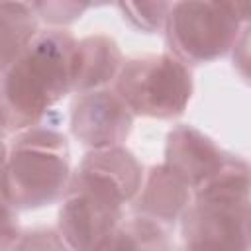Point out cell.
<instances>
[{
    "mask_svg": "<svg viewBox=\"0 0 251 251\" xmlns=\"http://www.w3.org/2000/svg\"><path fill=\"white\" fill-rule=\"evenodd\" d=\"M92 251H173V243L165 226L143 216H133L122 220Z\"/></svg>",
    "mask_w": 251,
    "mask_h": 251,
    "instance_id": "8fae6325",
    "label": "cell"
},
{
    "mask_svg": "<svg viewBox=\"0 0 251 251\" xmlns=\"http://www.w3.org/2000/svg\"><path fill=\"white\" fill-rule=\"evenodd\" d=\"M76 39L67 29H45L0 75V126L6 133L37 127L43 116L73 92Z\"/></svg>",
    "mask_w": 251,
    "mask_h": 251,
    "instance_id": "7a4b0ae2",
    "label": "cell"
},
{
    "mask_svg": "<svg viewBox=\"0 0 251 251\" xmlns=\"http://www.w3.org/2000/svg\"><path fill=\"white\" fill-rule=\"evenodd\" d=\"M192 202L190 186L173 173L165 163L149 169L147 176H143V184L135 196V212L137 216L149 218L165 227L175 226L176 220L184 214V210Z\"/></svg>",
    "mask_w": 251,
    "mask_h": 251,
    "instance_id": "ba28073f",
    "label": "cell"
},
{
    "mask_svg": "<svg viewBox=\"0 0 251 251\" xmlns=\"http://www.w3.org/2000/svg\"><path fill=\"white\" fill-rule=\"evenodd\" d=\"M71 180L67 137L49 127L20 131L8 147L6 190L18 210H37L65 196Z\"/></svg>",
    "mask_w": 251,
    "mask_h": 251,
    "instance_id": "3957f363",
    "label": "cell"
},
{
    "mask_svg": "<svg viewBox=\"0 0 251 251\" xmlns=\"http://www.w3.org/2000/svg\"><path fill=\"white\" fill-rule=\"evenodd\" d=\"M247 27L245 2H175L165 20L171 55L202 65L224 57Z\"/></svg>",
    "mask_w": 251,
    "mask_h": 251,
    "instance_id": "277c9868",
    "label": "cell"
},
{
    "mask_svg": "<svg viewBox=\"0 0 251 251\" xmlns=\"http://www.w3.org/2000/svg\"><path fill=\"white\" fill-rule=\"evenodd\" d=\"M118 8L124 12V18L137 29L153 33L165 27V20L169 14V2H147V4H131L120 2Z\"/></svg>",
    "mask_w": 251,
    "mask_h": 251,
    "instance_id": "7c38bea8",
    "label": "cell"
},
{
    "mask_svg": "<svg viewBox=\"0 0 251 251\" xmlns=\"http://www.w3.org/2000/svg\"><path fill=\"white\" fill-rule=\"evenodd\" d=\"M133 126V114L114 88L78 94L71 106V131L92 151L120 147Z\"/></svg>",
    "mask_w": 251,
    "mask_h": 251,
    "instance_id": "8992f818",
    "label": "cell"
},
{
    "mask_svg": "<svg viewBox=\"0 0 251 251\" xmlns=\"http://www.w3.org/2000/svg\"><path fill=\"white\" fill-rule=\"evenodd\" d=\"M182 251H184V249H182Z\"/></svg>",
    "mask_w": 251,
    "mask_h": 251,
    "instance_id": "9a60e30c",
    "label": "cell"
},
{
    "mask_svg": "<svg viewBox=\"0 0 251 251\" xmlns=\"http://www.w3.org/2000/svg\"><path fill=\"white\" fill-rule=\"evenodd\" d=\"M37 14L25 2H0V75L37 35Z\"/></svg>",
    "mask_w": 251,
    "mask_h": 251,
    "instance_id": "30bf717a",
    "label": "cell"
},
{
    "mask_svg": "<svg viewBox=\"0 0 251 251\" xmlns=\"http://www.w3.org/2000/svg\"><path fill=\"white\" fill-rule=\"evenodd\" d=\"M229 155L194 126H176L167 135L165 165L176 173L194 192L212 178Z\"/></svg>",
    "mask_w": 251,
    "mask_h": 251,
    "instance_id": "52a82bcc",
    "label": "cell"
},
{
    "mask_svg": "<svg viewBox=\"0 0 251 251\" xmlns=\"http://www.w3.org/2000/svg\"><path fill=\"white\" fill-rule=\"evenodd\" d=\"M114 90L133 116L171 120L184 112L194 84L188 65L171 53H159L126 61Z\"/></svg>",
    "mask_w": 251,
    "mask_h": 251,
    "instance_id": "5b68a950",
    "label": "cell"
},
{
    "mask_svg": "<svg viewBox=\"0 0 251 251\" xmlns=\"http://www.w3.org/2000/svg\"><path fill=\"white\" fill-rule=\"evenodd\" d=\"M124 67V57L118 43L102 33L82 37L73 53V92L86 94L108 88Z\"/></svg>",
    "mask_w": 251,
    "mask_h": 251,
    "instance_id": "9c48e42d",
    "label": "cell"
},
{
    "mask_svg": "<svg viewBox=\"0 0 251 251\" xmlns=\"http://www.w3.org/2000/svg\"><path fill=\"white\" fill-rule=\"evenodd\" d=\"M35 14L43 18L49 24H69L88 8V4H76V2H35L31 4Z\"/></svg>",
    "mask_w": 251,
    "mask_h": 251,
    "instance_id": "5bb4252c",
    "label": "cell"
},
{
    "mask_svg": "<svg viewBox=\"0 0 251 251\" xmlns=\"http://www.w3.org/2000/svg\"><path fill=\"white\" fill-rule=\"evenodd\" d=\"M141 184L143 167L126 147L86 153L71 175L57 231L73 251H92L118 227L124 204L135 200Z\"/></svg>",
    "mask_w": 251,
    "mask_h": 251,
    "instance_id": "6da1fadb",
    "label": "cell"
},
{
    "mask_svg": "<svg viewBox=\"0 0 251 251\" xmlns=\"http://www.w3.org/2000/svg\"><path fill=\"white\" fill-rule=\"evenodd\" d=\"M10 251H73L57 229L41 227L20 233Z\"/></svg>",
    "mask_w": 251,
    "mask_h": 251,
    "instance_id": "4fadbf2b",
    "label": "cell"
}]
</instances>
